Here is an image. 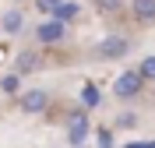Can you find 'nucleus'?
<instances>
[{
  "mask_svg": "<svg viewBox=\"0 0 155 148\" xmlns=\"http://www.w3.org/2000/svg\"><path fill=\"white\" fill-rule=\"evenodd\" d=\"M141 85H145V78H141L137 71H124V74H116V81H113V95L116 99H134V95H141Z\"/></svg>",
  "mask_w": 155,
  "mask_h": 148,
  "instance_id": "nucleus-1",
  "label": "nucleus"
},
{
  "mask_svg": "<svg viewBox=\"0 0 155 148\" xmlns=\"http://www.w3.org/2000/svg\"><path fill=\"white\" fill-rule=\"evenodd\" d=\"M64 35H67V25L57 18H46L42 25H35V39L42 46H57V42H64Z\"/></svg>",
  "mask_w": 155,
  "mask_h": 148,
  "instance_id": "nucleus-2",
  "label": "nucleus"
},
{
  "mask_svg": "<svg viewBox=\"0 0 155 148\" xmlns=\"http://www.w3.org/2000/svg\"><path fill=\"white\" fill-rule=\"evenodd\" d=\"M18 106L25 109V113H42V109L49 106V92L46 88H25L18 95Z\"/></svg>",
  "mask_w": 155,
  "mask_h": 148,
  "instance_id": "nucleus-3",
  "label": "nucleus"
},
{
  "mask_svg": "<svg viewBox=\"0 0 155 148\" xmlns=\"http://www.w3.org/2000/svg\"><path fill=\"white\" fill-rule=\"evenodd\" d=\"M85 138H88V117H85V113H74V117L67 120V141L74 148H81Z\"/></svg>",
  "mask_w": 155,
  "mask_h": 148,
  "instance_id": "nucleus-4",
  "label": "nucleus"
},
{
  "mask_svg": "<svg viewBox=\"0 0 155 148\" xmlns=\"http://www.w3.org/2000/svg\"><path fill=\"white\" fill-rule=\"evenodd\" d=\"M95 53H99L102 60H109V57H124V53H127V42L120 39V35H109V39H102V42L95 46Z\"/></svg>",
  "mask_w": 155,
  "mask_h": 148,
  "instance_id": "nucleus-5",
  "label": "nucleus"
},
{
  "mask_svg": "<svg viewBox=\"0 0 155 148\" xmlns=\"http://www.w3.org/2000/svg\"><path fill=\"white\" fill-rule=\"evenodd\" d=\"M0 28H4V35H18V32L25 28V14H21L18 7L4 11V18H0Z\"/></svg>",
  "mask_w": 155,
  "mask_h": 148,
  "instance_id": "nucleus-6",
  "label": "nucleus"
},
{
  "mask_svg": "<svg viewBox=\"0 0 155 148\" xmlns=\"http://www.w3.org/2000/svg\"><path fill=\"white\" fill-rule=\"evenodd\" d=\"M78 14H81V4L78 0H60V7L49 14V18H57V21H64V25H71V21H78Z\"/></svg>",
  "mask_w": 155,
  "mask_h": 148,
  "instance_id": "nucleus-7",
  "label": "nucleus"
},
{
  "mask_svg": "<svg viewBox=\"0 0 155 148\" xmlns=\"http://www.w3.org/2000/svg\"><path fill=\"white\" fill-rule=\"evenodd\" d=\"M32 71H39V53H35V49L18 53V60H14V74H32Z\"/></svg>",
  "mask_w": 155,
  "mask_h": 148,
  "instance_id": "nucleus-8",
  "label": "nucleus"
},
{
  "mask_svg": "<svg viewBox=\"0 0 155 148\" xmlns=\"http://www.w3.org/2000/svg\"><path fill=\"white\" fill-rule=\"evenodd\" d=\"M130 11H134L137 21H155V0H134Z\"/></svg>",
  "mask_w": 155,
  "mask_h": 148,
  "instance_id": "nucleus-9",
  "label": "nucleus"
},
{
  "mask_svg": "<svg viewBox=\"0 0 155 148\" xmlns=\"http://www.w3.org/2000/svg\"><path fill=\"white\" fill-rule=\"evenodd\" d=\"M0 92H7V95H21V74H4V78H0Z\"/></svg>",
  "mask_w": 155,
  "mask_h": 148,
  "instance_id": "nucleus-10",
  "label": "nucleus"
},
{
  "mask_svg": "<svg viewBox=\"0 0 155 148\" xmlns=\"http://www.w3.org/2000/svg\"><path fill=\"white\" fill-rule=\"evenodd\" d=\"M81 102H85L88 109L99 106V88H95V85H85V88H81Z\"/></svg>",
  "mask_w": 155,
  "mask_h": 148,
  "instance_id": "nucleus-11",
  "label": "nucleus"
},
{
  "mask_svg": "<svg viewBox=\"0 0 155 148\" xmlns=\"http://www.w3.org/2000/svg\"><path fill=\"white\" fill-rule=\"evenodd\" d=\"M137 74H141L145 81H155V57H145V60H141V67H137Z\"/></svg>",
  "mask_w": 155,
  "mask_h": 148,
  "instance_id": "nucleus-12",
  "label": "nucleus"
},
{
  "mask_svg": "<svg viewBox=\"0 0 155 148\" xmlns=\"http://www.w3.org/2000/svg\"><path fill=\"white\" fill-rule=\"evenodd\" d=\"M35 7L42 11V14H53V11L60 7V0H35Z\"/></svg>",
  "mask_w": 155,
  "mask_h": 148,
  "instance_id": "nucleus-13",
  "label": "nucleus"
},
{
  "mask_svg": "<svg viewBox=\"0 0 155 148\" xmlns=\"http://www.w3.org/2000/svg\"><path fill=\"white\" fill-rule=\"evenodd\" d=\"M134 123H137L134 113H120V117H116V127H134Z\"/></svg>",
  "mask_w": 155,
  "mask_h": 148,
  "instance_id": "nucleus-14",
  "label": "nucleus"
},
{
  "mask_svg": "<svg viewBox=\"0 0 155 148\" xmlns=\"http://www.w3.org/2000/svg\"><path fill=\"white\" fill-rule=\"evenodd\" d=\"M92 4H95L99 11H106V14H109V11H116V7H120V0H92Z\"/></svg>",
  "mask_w": 155,
  "mask_h": 148,
  "instance_id": "nucleus-15",
  "label": "nucleus"
},
{
  "mask_svg": "<svg viewBox=\"0 0 155 148\" xmlns=\"http://www.w3.org/2000/svg\"><path fill=\"white\" fill-rule=\"evenodd\" d=\"M99 148H113V134L109 130H99Z\"/></svg>",
  "mask_w": 155,
  "mask_h": 148,
  "instance_id": "nucleus-16",
  "label": "nucleus"
},
{
  "mask_svg": "<svg viewBox=\"0 0 155 148\" xmlns=\"http://www.w3.org/2000/svg\"><path fill=\"white\" fill-rule=\"evenodd\" d=\"M124 148H148V141H130V145H124Z\"/></svg>",
  "mask_w": 155,
  "mask_h": 148,
  "instance_id": "nucleus-17",
  "label": "nucleus"
},
{
  "mask_svg": "<svg viewBox=\"0 0 155 148\" xmlns=\"http://www.w3.org/2000/svg\"><path fill=\"white\" fill-rule=\"evenodd\" d=\"M148 148H155V141H148Z\"/></svg>",
  "mask_w": 155,
  "mask_h": 148,
  "instance_id": "nucleus-18",
  "label": "nucleus"
}]
</instances>
